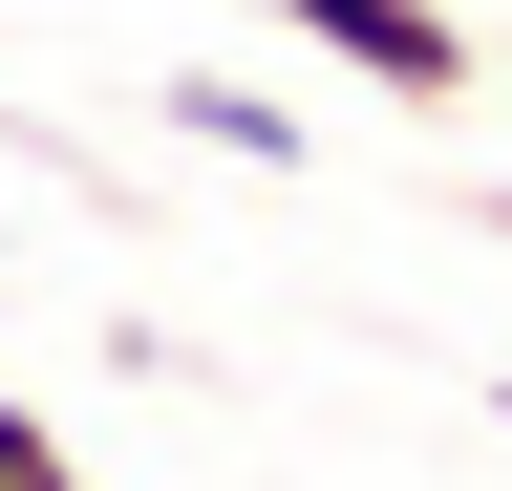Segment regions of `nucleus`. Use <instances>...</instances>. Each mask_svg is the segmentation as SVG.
I'll use <instances>...</instances> for the list:
<instances>
[{"label": "nucleus", "mask_w": 512, "mask_h": 491, "mask_svg": "<svg viewBox=\"0 0 512 491\" xmlns=\"http://www.w3.org/2000/svg\"><path fill=\"white\" fill-rule=\"evenodd\" d=\"M256 22H278V43H320V65H363L384 107H470V65H491L448 0H256Z\"/></svg>", "instance_id": "obj_1"}, {"label": "nucleus", "mask_w": 512, "mask_h": 491, "mask_svg": "<svg viewBox=\"0 0 512 491\" xmlns=\"http://www.w3.org/2000/svg\"><path fill=\"white\" fill-rule=\"evenodd\" d=\"M171 129H192V150H256V171H299V107H278V86H235V65H192V86H171Z\"/></svg>", "instance_id": "obj_2"}, {"label": "nucleus", "mask_w": 512, "mask_h": 491, "mask_svg": "<svg viewBox=\"0 0 512 491\" xmlns=\"http://www.w3.org/2000/svg\"><path fill=\"white\" fill-rule=\"evenodd\" d=\"M0 491H86V449H64L43 406H0Z\"/></svg>", "instance_id": "obj_3"}, {"label": "nucleus", "mask_w": 512, "mask_h": 491, "mask_svg": "<svg viewBox=\"0 0 512 491\" xmlns=\"http://www.w3.org/2000/svg\"><path fill=\"white\" fill-rule=\"evenodd\" d=\"M235 22H256V0H235Z\"/></svg>", "instance_id": "obj_4"}]
</instances>
